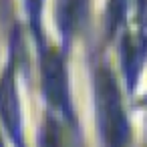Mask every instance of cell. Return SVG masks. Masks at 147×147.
Returning a JSON list of instances; mask_svg holds the SVG:
<instances>
[{
  "label": "cell",
  "instance_id": "6da1fadb",
  "mask_svg": "<svg viewBox=\"0 0 147 147\" xmlns=\"http://www.w3.org/2000/svg\"><path fill=\"white\" fill-rule=\"evenodd\" d=\"M95 107L103 147H127L129 121L123 111L117 81L109 69H99L95 75Z\"/></svg>",
  "mask_w": 147,
  "mask_h": 147
},
{
  "label": "cell",
  "instance_id": "7a4b0ae2",
  "mask_svg": "<svg viewBox=\"0 0 147 147\" xmlns=\"http://www.w3.org/2000/svg\"><path fill=\"white\" fill-rule=\"evenodd\" d=\"M42 89L49 99V103L67 119H73L71 109V95H69V81L65 71V61L55 51L42 53Z\"/></svg>",
  "mask_w": 147,
  "mask_h": 147
},
{
  "label": "cell",
  "instance_id": "3957f363",
  "mask_svg": "<svg viewBox=\"0 0 147 147\" xmlns=\"http://www.w3.org/2000/svg\"><path fill=\"white\" fill-rule=\"evenodd\" d=\"M0 119H2L14 147H26L24 135H22V115H20V103H18L12 65H8L0 77Z\"/></svg>",
  "mask_w": 147,
  "mask_h": 147
},
{
  "label": "cell",
  "instance_id": "277c9868",
  "mask_svg": "<svg viewBox=\"0 0 147 147\" xmlns=\"http://www.w3.org/2000/svg\"><path fill=\"white\" fill-rule=\"evenodd\" d=\"M87 14V0H59V26L65 42H69L81 28Z\"/></svg>",
  "mask_w": 147,
  "mask_h": 147
},
{
  "label": "cell",
  "instance_id": "5b68a950",
  "mask_svg": "<svg viewBox=\"0 0 147 147\" xmlns=\"http://www.w3.org/2000/svg\"><path fill=\"white\" fill-rule=\"evenodd\" d=\"M40 147H63L61 141V129L55 119H47L40 129Z\"/></svg>",
  "mask_w": 147,
  "mask_h": 147
},
{
  "label": "cell",
  "instance_id": "8992f818",
  "mask_svg": "<svg viewBox=\"0 0 147 147\" xmlns=\"http://www.w3.org/2000/svg\"><path fill=\"white\" fill-rule=\"evenodd\" d=\"M42 4L45 0H26V10H28V18H30V28L36 36V40L40 38V28H42Z\"/></svg>",
  "mask_w": 147,
  "mask_h": 147
},
{
  "label": "cell",
  "instance_id": "52a82bcc",
  "mask_svg": "<svg viewBox=\"0 0 147 147\" xmlns=\"http://www.w3.org/2000/svg\"><path fill=\"white\" fill-rule=\"evenodd\" d=\"M0 147H4V143H2V139H0Z\"/></svg>",
  "mask_w": 147,
  "mask_h": 147
}]
</instances>
